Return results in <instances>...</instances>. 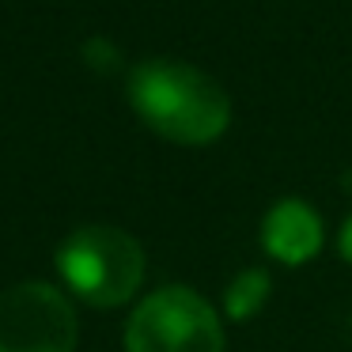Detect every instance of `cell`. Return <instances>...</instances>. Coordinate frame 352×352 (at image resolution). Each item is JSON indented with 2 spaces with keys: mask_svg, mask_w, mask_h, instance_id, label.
Masks as SVG:
<instances>
[{
  "mask_svg": "<svg viewBox=\"0 0 352 352\" xmlns=\"http://www.w3.org/2000/svg\"><path fill=\"white\" fill-rule=\"evenodd\" d=\"M137 118L175 144H212L231 125V99L208 72L155 57L129 76Z\"/></svg>",
  "mask_w": 352,
  "mask_h": 352,
  "instance_id": "1",
  "label": "cell"
},
{
  "mask_svg": "<svg viewBox=\"0 0 352 352\" xmlns=\"http://www.w3.org/2000/svg\"><path fill=\"white\" fill-rule=\"evenodd\" d=\"M65 284L91 307H118L144 280V250L122 228H80L57 246Z\"/></svg>",
  "mask_w": 352,
  "mask_h": 352,
  "instance_id": "2",
  "label": "cell"
},
{
  "mask_svg": "<svg viewBox=\"0 0 352 352\" xmlns=\"http://www.w3.org/2000/svg\"><path fill=\"white\" fill-rule=\"evenodd\" d=\"M125 352H223V322L197 292L160 288L133 311Z\"/></svg>",
  "mask_w": 352,
  "mask_h": 352,
  "instance_id": "3",
  "label": "cell"
},
{
  "mask_svg": "<svg viewBox=\"0 0 352 352\" xmlns=\"http://www.w3.org/2000/svg\"><path fill=\"white\" fill-rule=\"evenodd\" d=\"M72 303L54 284H12L0 292V352H76Z\"/></svg>",
  "mask_w": 352,
  "mask_h": 352,
  "instance_id": "4",
  "label": "cell"
},
{
  "mask_svg": "<svg viewBox=\"0 0 352 352\" xmlns=\"http://www.w3.org/2000/svg\"><path fill=\"white\" fill-rule=\"evenodd\" d=\"M261 243L284 265H303V261H311L322 250V220L307 201L284 197L265 212Z\"/></svg>",
  "mask_w": 352,
  "mask_h": 352,
  "instance_id": "5",
  "label": "cell"
},
{
  "mask_svg": "<svg viewBox=\"0 0 352 352\" xmlns=\"http://www.w3.org/2000/svg\"><path fill=\"white\" fill-rule=\"evenodd\" d=\"M265 299H269V276L261 273V269H246V273H239L235 280H231L223 303H228V314L235 322H246L254 311H261Z\"/></svg>",
  "mask_w": 352,
  "mask_h": 352,
  "instance_id": "6",
  "label": "cell"
},
{
  "mask_svg": "<svg viewBox=\"0 0 352 352\" xmlns=\"http://www.w3.org/2000/svg\"><path fill=\"white\" fill-rule=\"evenodd\" d=\"M84 57L95 65V69H114V65H118L114 46H110V42H102V38H91V42H87V46H84Z\"/></svg>",
  "mask_w": 352,
  "mask_h": 352,
  "instance_id": "7",
  "label": "cell"
},
{
  "mask_svg": "<svg viewBox=\"0 0 352 352\" xmlns=\"http://www.w3.org/2000/svg\"><path fill=\"white\" fill-rule=\"evenodd\" d=\"M341 254H344V261H352V216L344 220V228H341Z\"/></svg>",
  "mask_w": 352,
  "mask_h": 352,
  "instance_id": "8",
  "label": "cell"
}]
</instances>
